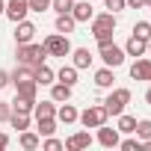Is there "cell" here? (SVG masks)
Instances as JSON below:
<instances>
[{
    "label": "cell",
    "instance_id": "cell-1",
    "mask_svg": "<svg viewBox=\"0 0 151 151\" xmlns=\"http://www.w3.org/2000/svg\"><path fill=\"white\" fill-rule=\"evenodd\" d=\"M113 33H116V15H113V12L92 15V36L98 39V45L113 42Z\"/></svg>",
    "mask_w": 151,
    "mask_h": 151
},
{
    "label": "cell",
    "instance_id": "cell-2",
    "mask_svg": "<svg viewBox=\"0 0 151 151\" xmlns=\"http://www.w3.org/2000/svg\"><path fill=\"white\" fill-rule=\"evenodd\" d=\"M15 56H18V62L21 65H42L45 59H47V50H45V45H33V42H27V45H18V50H15Z\"/></svg>",
    "mask_w": 151,
    "mask_h": 151
},
{
    "label": "cell",
    "instance_id": "cell-3",
    "mask_svg": "<svg viewBox=\"0 0 151 151\" xmlns=\"http://www.w3.org/2000/svg\"><path fill=\"white\" fill-rule=\"evenodd\" d=\"M42 45H45L47 56H62V59H65V56L71 53V42H68L65 33H53V36H47Z\"/></svg>",
    "mask_w": 151,
    "mask_h": 151
},
{
    "label": "cell",
    "instance_id": "cell-4",
    "mask_svg": "<svg viewBox=\"0 0 151 151\" xmlns=\"http://www.w3.org/2000/svg\"><path fill=\"white\" fill-rule=\"evenodd\" d=\"M130 104V89H113L110 92V98L104 101V110H107V116H119V113H124V107Z\"/></svg>",
    "mask_w": 151,
    "mask_h": 151
},
{
    "label": "cell",
    "instance_id": "cell-5",
    "mask_svg": "<svg viewBox=\"0 0 151 151\" xmlns=\"http://www.w3.org/2000/svg\"><path fill=\"white\" fill-rule=\"evenodd\" d=\"M98 50H101L104 65H110V68H119L124 62V47H119L116 42H104V45H98Z\"/></svg>",
    "mask_w": 151,
    "mask_h": 151
},
{
    "label": "cell",
    "instance_id": "cell-6",
    "mask_svg": "<svg viewBox=\"0 0 151 151\" xmlns=\"http://www.w3.org/2000/svg\"><path fill=\"white\" fill-rule=\"evenodd\" d=\"M107 119H110V116H107V110H104V107H98V104H95V107H86V110L77 116V122H83L86 127H101V124H107Z\"/></svg>",
    "mask_w": 151,
    "mask_h": 151
},
{
    "label": "cell",
    "instance_id": "cell-7",
    "mask_svg": "<svg viewBox=\"0 0 151 151\" xmlns=\"http://www.w3.org/2000/svg\"><path fill=\"white\" fill-rule=\"evenodd\" d=\"M27 12H30V0H6V12H3V15H6L12 24L24 21Z\"/></svg>",
    "mask_w": 151,
    "mask_h": 151
},
{
    "label": "cell",
    "instance_id": "cell-8",
    "mask_svg": "<svg viewBox=\"0 0 151 151\" xmlns=\"http://www.w3.org/2000/svg\"><path fill=\"white\" fill-rule=\"evenodd\" d=\"M33 36H36V24H33V21H27V18H24V21H18V24H15V42H18V45L33 42Z\"/></svg>",
    "mask_w": 151,
    "mask_h": 151
},
{
    "label": "cell",
    "instance_id": "cell-9",
    "mask_svg": "<svg viewBox=\"0 0 151 151\" xmlns=\"http://www.w3.org/2000/svg\"><path fill=\"white\" fill-rule=\"evenodd\" d=\"M89 145H92V136H89L86 130L74 133V136H68V139L62 142V148H68V151H80V148H89Z\"/></svg>",
    "mask_w": 151,
    "mask_h": 151
},
{
    "label": "cell",
    "instance_id": "cell-10",
    "mask_svg": "<svg viewBox=\"0 0 151 151\" xmlns=\"http://www.w3.org/2000/svg\"><path fill=\"white\" fill-rule=\"evenodd\" d=\"M71 15H74V21L77 24H83V21H92V0H80V3H74L71 6Z\"/></svg>",
    "mask_w": 151,
    "mask_h": 151
},
{
    "label": "cell",
    "instance_id": "cell-11",
    "mask_svg": "<svg viewBox=\"0 0 151 151\" xmlns=\"http://www.w3.org/2000/svg\"><path fill=\"white\" fill-rule=\"evenodd\" d=\"M119 139H122V136H119L116 127H104V124L98 127V142H101L104 148H119Z\"/></svg>",
    "mask_w": 151,
    "mask_h": 151
},
{
    "label": "cell",
    "instance_id": "cell-12",
    "mask_svg": "<svg viewBox=\"0 0 151 151\" xmlns=\"http://www.w3.org/2000/svg\"><path fill=\"white\" fill-rule=\"evenodd\" d=\"M145 50H148V42L139 39V36H130L127 45H124V56H142Z\"/></svg>",
    "mask_w": 151,
    "mask_h": 151
},
{
    "label": "cell",
    "instance_id": "cell-13",
    "mask_svg": "<svg viewBox=\"0 0 151 151\" xmlns=\"http://www.w3.org/2000/svg\"><path fill=\"white\" fill-rule=\"evenodd\" d=\"M130 77L133 80H151V59H139L130 65Z\"/></svg>",
    "mask_w": 151,
    "mask_h": 151
},
{
    "label": "cell",
    "instance_id": "cell-14",
    "mask_svg": "<svg viewBox=\"0 0 151 151\" xmlns=\"http://www.w3.org/2000/svg\"><path fill=\"white\" fill-rule=\"evenodd\" d=\"M77 110H74V104H68V101H62V107H56V119L62 122V124H74L77 122Z\"/></svg>",
    "mask_w": 151,
    "mask_h": 151
},
{
    "label": "cell",
    "instance_id": "cell-15",
    "mask_svg": "<svg viewBox=\"0 0 151 151\" xmlns=\"http://www.w3.org/2000/svg\"><path fill=\"white\" fill-rule=\"evenodd\" d=\"M113 80H116V74H113V68H110V65H104V68H98V71H95V86H98V89H110V86H113Z\"/></svg>",
    "mask_w": 151,
    "mask_h": 151
},
{
    "label": "cell",
    "instance_id": "cell-16",
    "mask_svg": "<svg viewBox=\"0 0 151 151\" xmlns=\"http://www.w3.org/2000/svg\"><path fill=\"white\" fill-rule=\"evenodd\" d=\"M71 56H74V68H77V71H80V68H89L92 59H95V56L89 53V47H77V50H71Z\"/></svg>",
    "mask_w": 151,
    "mask_h": 151
},
{
    "label": "cell",
    "instance_id": "cell-17",
    "mask_svg": "<svg viewBox=\"0 0 151 151\" xmlns=\"http://www.w3.org/2000/svg\"><path fill=\"white\" fill-rule=\"evenodd\" d=\"M74 27H77V21H74V15L71 12H62V15H56V33H74Z\"/></svg>",
    "mask_w": 151,
    "mask_h": 151
},
{
    "label": "cell",
    "instance_id": "cell-18",
    "mask_svg": "<svg viewBox=\"0 0 151 151\" xmlns=\"http://www.w3.org/2000/svg\"><path fill=\"white\" fill-rule=\"evenodd\" d=\"M53 89H50V101H56V104H62V101H71V86L68 83H50Z\"/></svg>",
    "mask_w": 151,
    "mask_h": 151
},
{
    "label": "cell",
    "instance_id": "cell-19",
    "mask_svg": "<svg viewBox=\"0 0 151 151\" xmlns=\"http://www.w3.org/2000/svg\"><path fill=\"white\" fill-rule=\"evenodd\" d=\"M39 124H36V130H39V136H53V130H56V116H47V119H36Z\"/></svg>",
    "mask_w": 151,
    "mask_h": 151
},
{
    "label": "cell",
    "instance_id": "cell-20",
    "mask_svg": "<svg viewBox=\"0 0 151 151\" xmlns=\"http://www.w3.org/2000/svg\"><path fill=\"white\" fill-rule=\"evenodd\" d=\"M53 77H56V74H53L45 62H42V65H36V83H39V86H50V83H53Z\"/></svg>",
    "mask_w": 151,
    "mask_h": 151
},
{
    "label": "cell",
    "instance_id": "cell-21",
    "mask_svg": "<svg viewBox=\"0 0 151 151\" xmlns=\"http://www.w3.org/2000/svg\"><path fill=\"white\" fill-rule=\"evenodd\" d=\"M33 113H36V119L56 116V101H42V104H36V107H33Z\"/></svg>",
    "mask_w": 151,
    "mask_h": 151
},
{
    "label": "cell",
    "instance_id": "cell-22",
    "mask_svg": "<svg viewBox=\"0 0 151 151\" xmlns=\"http://www.w3.org/2000/svg\"><path fill=\"white\" fill-rule=\"evenodd\" d=\"M116 119H119V127H116L119 133H133V130H136V119H133V116H127V113H119Z\"/></svg>",
    "mask_w": 151,
    "mask_h": 151
},
{
    "label": "cell",
    "instance_id": "cell-23",
    "mask_svg": "<svg viewBox=\"0 0 151 151\" xmlns=\"http://www.w3.org/2000/svg\"><path fill=\"white\" fill-rule=\"evenodd\" d=\"M21 148H27V151H33V148H39L42 145V136L39 133H30V130H21Z\"/></svg>",
    "mask_w": 151,
    "mask_h": 151
},
{
    "label": "cell",
    "instance_id": "cell-24",
    "mask_svg": "<svg viewBox=\"0 0 151 151\" xmlns=\"http://www.w3.org/2000/svg\"><path fill=\"white\" fill-rule=\"evenodd\" d=\"M56 77H59V83H68V86H74V83H77V68H74V65H62Z\"/></svg>",
    "mask_w": 151,
    "mask_h": 151
},
{
    "label": "cell",
    "instance_id": "cell-25",
    "mask_svg": "<svg viewBox=\"0 0 151 151\" xmlns=\"http://www.w3.org/2000/svg\"><path fill=\"white\" fill-rule=\"evenodd\" d=\"M33 107H36L33 98H21V95H15V101H12V113H33Z\"/></svg>",
    "mask_w": 151,
    "mask_h": 151
},
{
    "label": "cell",
    "instance_id": "cell-26",
    "mask_svg": "<svg viewBox=\"0 0 151 151\" xmlns=\"http://www.w3.org/2000/svg\"><path fill=\"white\" fill-rule=\"evenodd\" d=\"M9 124H12L18 133H21V130H27V127H30V113H12Z\"/></svg>",
    "mask_w": 151,
    "mask_h": 151
},
{
    "label": "cell",
    "instance_id": "cell-27",
    "mask_svg": "<svg viewBox=\"0 0 151 151\" xmlns=\"http://www.w3.org/2000/svg\"><path fill=\"white\" fill-rule=\"evenodd\" d=\"M15 89H18L21 98H33V101H36V89H39V83H36V80H27V83H21V86H15Z\"/></svg>",
    "mask_w": 151,
    "mask_h": 151
},
{
    "label": "cell",
    "instance_id": "cell-28",
    "mask_svg": "<svg viewBox=\"0 0 151 151\" xmlns=\"http://www.w3.org/2000/svg\"><path fill=\"white\" fill-rule=\"evenodd\" d=\"M133 133H136V136H139L142 142H145V139H151V119H139V122H136V130H133Z\"/></svg>",
    "mask_w": 151,
    "mask_h": 151
},
{
    "label": "cell",
    "instance_id": "cell-29",
    "mask_svg": "<svg viewBox=\"0 0 151 151\" xmlns=\"http://www.w3.org/2000/svg\"><path fill=\"white\" fill-rule=\"evenodd\" d=\"M133 36H139V39H151V21H136L133 24Z\"/></svg>",
    "mask_w": 151,
    "mask_h": 151
},
{
    "label": "cell",
    "instance_id": "cell-30",
    "mask_svg": "<svg viewBox=\"0 0 151 151\" xmlns=\"http://www.w3.org/2000/svg\"><path fill=\"white\" fill-rule=\"evenodd\" d=\"M119 148L122 151H142V139H119Z\"/></svg>",
    "mask_w": 151,
    "mask_h": 151
},
{
    "label": "cell",
    "instance_id": "cell-31",
    "mask_svg": "<svg viewBox=\"0 0 151 151\" xmlns=\"http://www.w3.org/2000/svg\"><path fill=\"white\" fill-rule=\"evenodd\" d=\"M50 6L56 9V15H62V12H71V6H74V0H50Z\"/></svg>",
    "mask_w": 151,
    "mask_h": 151
},
{
    "label": "cell",
    "instance_id": "cell-32",
    "mask_svg": "<svg viewBox=\"0 0 151 151\" xmlns=\"http://www.w3.org/2000/svg\"><path fill=\"white\" fill-rule=\"evenodd\" d=\"M104 6H107V9H110V12L116 15V12H122V9H124L127 3H124V0H104Z\"/></svg>",
    "mask_w": 151,
    "mask_h": 151
},
{
    "label": "cell",
    "instance_id": "cell-33",
    "mask_svg": "<svg viewBox=\"0 0 151 151\" xmlns=\"http://www.w3.org/2000/svg\"><path fill=\"white\" fill-rule=\"evenodd\" d=\"M50 9V0H30V12H45Z\"/></svg>",
    "mask_w": 151,
    "mask_h": 151
},
{
    "label": "cell",
    "instance_id": "cell-34",
    "mask_svg": "<svg viewBox=\"0 0 151 151\" xmlns=\"http://www.w3.org/2000/svg\"><path fill=\"white\" fill-rule=\"evenodd\" d=\"M42 148H45V151H59V148H62V142H59V139H53V136H47V139L42 142Z\"/></svg>",
    "mask_w": 151,
    "mask_h": 151
},
{
    "label": "cell",
    "instance_id": "cell-35",
    "mask_svg": "<svg viewBox=\"0 0 151 151\" xmlns=\"http://www.w3.org/2000/svg\"><path fill=\"white\" fill-rule=\"evenodd\" d=\"M12 119V104H0V122H9Z\"/></svg>",
    "mask_w": 151,
    "mask_h": 151
},
{
    "label": "cell",
    "instance_id": "cell-36",
    "mask_svg": "<svg viewBox=\"0 0 151 151\" xmlns=\"http://www.w3.org/2000/svg\"><path fill=\"white\" fill-rule=\"evenodd\" d=\"M3 86H9V71L0 68V89H3Z\"/></svg>",
    "mask_w": 151,
    "mask_h": 151
},
{
    "label": "cell",
    "instance_id": "cell-37",
    "mask_svg": "<svg viewBox=\"0 0 151 151\" xmlns=\"http://www.w3.org/2000/svg\"><path fill=\"white\" fill-rule=\"evenodd\" d=\"M124 3H127L130 9H142V6H145V0H124Z\"/></svg>",
    "mask_w": 151,
    "mask_h": 151
},
{
    "label": "cell",
    "instance_id": "cell-38",
    "mask_svg": "<svg viewBox=\"0 0 151 151\" xmlns=\"http://www.w3.org/2000/svg\"><path fill=\"white\" fill-rule=\"evenodd\" d=\"M6 145H9V136H6V133H0V151H3Z\"/></svg>",
    "mask_w": 151,
    "mask_h": 151
},
{
    "label": "cell",
    "instance_id": "cell-39",
    "mask_svg": "<svg viewBox=\"0 0 151 151\" xmlns=\"http://www.w3.org/2000/svg\"><path fill=\"white\" fill-rule=\"evenodd\" d=\"M6 12V0H0V15H3Z\"/></svg>",
    "mask_w": 151,
    "mask_h": 151
},
{
    "label": "cell",
    "instance_id": "cell-40",
    "mask_svg": "<svg viewBox=\"0 0 151 151\" xmlns=\"http://www.w3.org/2000/svg\"><path fill=\"white\" fill-rule=\"evenodd\" d=\"M142 145H145V148H148V151H151V139H145V142H142Z\"/></svg>",
    "mask_w": 151,
    "mask_h": 151
},
{
    "label": "cell",
    "instance_id": "cell-41",
    "mask_svg": "<svg viewBox=\"0 0 151 151\" xmlns=\"http://www.w3.org/2000/svg\"><path fill=\"white\" fill-rule=\"evenodd\" d=\"M145 101H148V104H151V89H148V92H145Z\"/></svg>",
    "mask_w": 151,
    "mask_h": 151
},
{
    "label": "cell",
    "instance_id": "cell-42",
    "mask_svg": "<svg viewBox=\"0 0 151 151\" xmlns=\"http://www.w3.org/2000/svg\"><path fill=\"white\" fill-rule=\"evenodd\" d=\"M145 6H148V9H151V0H145Z\"/></svg>",
    "mask_w": 151,
    "mask_h": 151
},
{
    "label": "cell",
    "instance_id": "cell-43",
    "mask_svg": "<svg viewBox=\"0 0 151 151\" xmlns=\"http://www.w3.org/2000/svg\"><path fill=\"white\" fill-rule=\"evenodd\" d=\"M148 53H151V39H148Z\"/></svg>",
    "mask_w": 151,
    "mask_h": 151
}]
</instances>
